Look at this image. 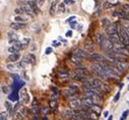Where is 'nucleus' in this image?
I'll use <instances>...</instances> for the list:
<instances>
[{"label": "nucleus", "instance_id": "1", "mask_svg": "<svg viewBox=\"0 0 129 120\" xmlns=\"http://www.w3.org/2000/svg\"><path fill=\"white\" fill-rule=\"evenodd\" d=\"M89 59H91L93 62H95V63H109V59L107 58V56H104L102 54L100 53H97V52H94L92 53L91 55H89Z\"/></svg>", "mask_w": 129, "mask_h": 120}, {"label": "nucleus", "instance_id": "2", "mask_svg": "<svg viewBox=\"0 0 129 120\" xmlns=\"http://www.w3.org/2000/svg\"><path fill=\"white\" fill-rule=\"evenodd\" d=\"M101 49H103L106 53H110V52H113V49H114V44L112 43L108 38L105 39V41L103 42L102 46L100 47Z\"/></svg>", "mask_w": 129, "mask_h": 120}, {"label": "nucleus", "instance_id": "3", "mask_svg": "<svg viewBox=\"0 0 129 120\" xmlns=\"http://www.w3.org/2000/svg\"><path fill=\"white\" fill-rule=\"evenodd\" d=\"M69 107L72 110H80L83 108L82 106V101L80 99H74L69 101Z\"/></svg>", "mask_w": 129, "mask_h": 120}, {"label": "nucleus", "instance_id": "4", "mask_svg": "<svg viewBox=\"0 0 129 120\" xmlns=\"http://www.w3.org/2000/svg\"><path fill=\"white\" fill-rule=\"evenodd\" d=\"M113 64L118 68L119 70H121L123 73H124V71L128 70L129 69V63L126 61H122V62H113Z\"/></svg>", "mask_w": 129, "mask_h": 120}, {"label": "nucleus", "instance_id": "5", "mask_svg": "<svg viewBox=\"0 0 129 120\" xmlns=\"http://www.w3.org/2000/svg\"><path fill=\"white\" fill-rule=\"evenodd\" d=\"M7 37H8V41H9V43L10 44H14L15 42H17V41H19V37H18V35H17V34H16L13 30L12 31H9L8 33H7Z\"/></svg>", "mask_w": 129, "mask_h": 120}, {"label": "nucleus", "instance_id": "6", "mask_svg": "<svg viewBox=\"0 0 129 120\" xmlns=\"http://www.w3.org/2000/svg\"><path fill=\"white\" fill-rule=\"evenodd\" d=\"M19 7L24 10L25 14L30 16V18H34V16L36 15V12L33 10V8L31 6H29V5H21V6H19Z\"/></svg>", "mask_w": 129, "mask_h": 120}, {"label": "nucleus", "instance_id": "7", "mask_svg": "<svg viewBox=\"0 0 129 120\" xmlns=\"http://www.w3.org/2000/svg\"><path fill=\"white\" fill-rule=\"evenodd\" d=\"M20 101L24 103V104H27L30 101V95L27 93L26 88H24L20 91Z\"/></svg>", "mask_w": 129, "mask_h": 120}, {"label": "nucleus", "instance_id": "8", "mask_svg": "<svg viewBox=\"0 0 129 120\" xmlns=\"http://www.w3.org/2000/svg\"><path fill=\"white\" fill-rule=\"evenodd\" d=\"M113 15L118 16V18H121V19H129V15L123 9H116L113 12Z\"/></svg>", "mask_w": 129, "mask_h": 120}, {"label": "nucleus", "instance_id": "9", "mask_svg": "<svg viewBox=\"0 0 129 120\" xmlns=\"http://www.w3.org/2000/svg\"><path fill=\"white\" fill-rule=\"evenodd\" d=\"M74 55L78 56V57H80V58H89V55H88V52L86 50H83V49H76L74 51Z\"/></svg>", "mask_w": 129, "mask_h": 120}, {"label": "nucleus", "instance_id": "10", "mask_svg": "<svg viewBox=\"0 0 129 120\" xmlns=\"http://www.w3.org/2000/svg\"><path fill=\"white\" fill-rule=\"evenodd\" d=\"M9 27L12 28L13 31H16V30H19V28H24L26 27V22H11L9 25Z\"/></svg>", "mask_w": 129, "mask_h": 120}, {"label": "nucleus", "instance_id": "11", "mask_svg": "<svg viewBox=\"0 0 129 120\" xmlns=\"http://www.w3.org/2000/svg\"><path fill=\"white\" fill-rule=\"evenodd\" d=\"M82 106L83 108H86V109H88V108H91L93 105H95L94 101L91 99V98H86V97H85L82 100Z\"/></svg>", "mask_w": 129, "mask_h": 120}, {"label": "nucleus", "instance_id": "12", "mask_svg": "<svg viewBox=\"0 0 129 120\" xmlns=\"http://www.w3.org/2000/svg\"><path fill=\"white\" fill-rule=\"evenodd\" d=\"M50 107L54 111L57 110V97H56V94H53L50 97Z\"/></svg>", "mask_w": 129, "mask_h": 120}, {"label": "nucleus", "instance_id": "13", "mask_svg": "<svg viewBox=\"0 0 129 120\" xmlns=\"http://www.w3.org/2000/svg\"><path fill=\"white\" fill-rule=\"evenodd\" d=\"M108 39H109L113 44L118 43V42H121V36H120L119 33H116V34H113V35H110V36L108 37Z\"/></svg>", "mask_w": 129, "mask_h": 120}, {"label": "nucleus", "instance_id": "14", "mask_svg": "<svg viewBox=\"0 0 129 120\" xmlns=\"http://www.w3.org/2000/svg\"><path fill=\"white\" fill-rule=\"evenodd\" d=\"M57 76L60 78V79H68L70 77V73L67 71V70H63V69H61L58 71L57 73Z\"/></svg>", "mask_w": 129, "mask_h": 120}, {"label": "nucleus", "instance_id": "15", "mask_svg": "<svg viewBox=\"0 0 129 120\" xmlns=\"http://www.w3.org/2000/svg\"><path fill=\"white\" fill-rule=\"evenodd\" d=\"M106 33H107V35L110 36V35H113V34H116L118 33V28H117L116 25L112 24L108 28H106Z\"/></svg>", "mask_w": 129, "mask_h": 120}, {"label": "nucleus", "instance_id": "16", "mask_svg": "<svg viewBox=\"0 0 129 120\" xmlns=\"http://www.w3.org/2000/svg\"><path fill=\"white\" fill-rule=\"evenodd\" d=\"M20 59V53L19 52H17V53H13V54H10L9 56H8V58H7V60H8V62H16V61H18Z\"/></svg>", "mask_w": 129, "mask_h": 120}, {"label": "nucleus", "instance_id": "17", "mask_svg": "<svg viewBox=\"0 0 129 120\" xmlns=\"http://www.w3.org/2000/svg\"><path fill=\"white\" fill-rule=\"evenodd\" d=\"M30 63V61H29V58H27V56L26 55L24 58H22L19 62H18V67H19V69H22V68H26L27 66V64Z\"/></svg>", "mask_w": 129, "mask_h": 120}, {"label": "nucleus", "instance_id": "18", "mask_svg": "<svg viewBox=\"0 0 129 120\" xmlns=\"http://www.w3.org/2000/svg\"><path fill=\"white\" fill-rule=\"evenodd\" d=\"M74 72H75V74H79V75H82V76L88 78L87 77V75H88L87 70L86 69V68H83V67H77L76 69L74 70Z\"/></svg>", "mask_w": 129, "mask_h": 120}, {"label": "nucleus", "instance_id": "19", "mask_svg": "<svg viewBox=\"0 0 129 120\" xmlns=\"http://www.w3.org/2000/svg\"><path fill=\"white\" fill-rule=\"evenodd\" d=\"M99 88L101 89V91H102L104 94H108V93L111 92V88H110V85H109L107 83H103V82H102V83L100 84Z\"/></svg>", "mask_w": 129, "mask_h": 120}, {"label": "nucleus", "instance_id": "20", "mask_svg": "<svg viewBox=\"0 0 129 120\" xmlns=\"http://www.w3.org/2000/svg\"><path fill=\"white\" fill-rule=\"evenodd\" d=\"M85 50L87 51V52H92L94 51V43L91 40H86L85 42Z\"/></svg>", "mask_w": 129, "mask_h": 120}, {"label": "nucleus", "instance_id": "21", "mask_svg": "<svg viewBox=\"0 0 129 120\" xmlns=\"http://www.w3.org/2000/svg\"><path fill=\"white\" fill-rule=\"evenodd\" d=\"M26 5L31 6L35 12H38V3H37L36 0H27V1H26Z\"/></svg>", "mask_w": 129, "mask_h": 120}, {"label": "nucleus", "instance_id": "22", "mask_svg": "<svg viewBox=\"0 0 129 120\" xmlns=\"http://www.w3.org/2000/svg\"><path fill=\"white\" fill-rule=\"evenodd\" d=\"M70 61L75 65H79L81 63V61H82V58H80V57H78V56L73 54V55H71V57H70Z\"/></svg>", "mask_w": 129, "mask_h": 120}, {"label": "nucleus", "instance_id": "23", "mask_svg": "<svg viewBox=\"0 0 129 120\" xmlns=\"http://www.w3.org/2000/svg\"><path fill=\"white\" fill-rule=\"evenodd\" d=\"M6 68L9 71H17L19 70L18 65H16L15 63H12V62H9V63L6 64Z\"/></svg>", "mask_w": 129, "mask_h": 120}, {"label": "nucleus", "instance_id": "24", "mask_svg": "<svg viewBox=\"0 0 129 120\" xmlns=\"http://www.w3.org/2000/svg\"><path fill=\"white\" fill-rule=\"evenodd\" d=\"M74 113H75V112L72 110V109H70V110H65V111L62 113V116H63V118H65V119H71Z\"/></svg>", "mask_w": 129, "mask_h": 120}, {"label": "nucleus", "instance_id": "25", "mask_svg": "<svg viewBox=\"0 0 129 120\" xmlns=\"http://www.w3.org/2000/svg\"><path fill=\"white\" fill-rule=\"evenodd\" d=\"M87 118L91 119V120H98L99 119V114L87 109Z\"/></svg>", "mask_w": 129, "mask_h": 120}, {"label": "nucleus", "instance_id": "26", "mask_svg": "<svg viewBox=\"0 0 129 120\" xmlns=\"http://www.w3.org/2000/svg\"><path fill=\"white\" fill-rule=\"evenodd\" d=\"M101 24H102V27L105 28H108L112 24H111V21H110V19L109 18H103L102 19H101Z\"/></svg>", "mask_w": 129, "mask_h": 120}, {"label": "nucleus", "instance_id": "27", "mask_svg": "<svg viewBox=\"0 0 129 120\" xmlns=\"http://www.w3.org/2000/svg\"><path fill=\"white\" fill-rule=\"evenodd\" d=\"M14 20L16 22H26L27 20V16H25V15H15L14 16Z\"/></svg>", "mask_w": 129, "mask_h": 120}, {"label": "nucleus", "instance_id": "28", "mask_svg": "<svg viewBox=\"0 0 129 120\" xmlns=\"http://www.w3.org/2000/svg\"><path fill=\"white\" fill-rule=\"evenodd\" d=\"M27 58H29V61H30V63L32 65H35L36 64V62H37V58H36V55L35 54H33V53H30V54H27Z\"/></svg>", "mask_w": 129, "mask_h": 120}, {"label": "nucleus", "instance_id": "29", "mask_svg": "<svg viewBox=\"0 0 129 120\" xmlns=\"http://www.w3.org/2000/svg\"><path fill=\"white\" fill-rule=\"evenodd\" d=\"M97 43H98V45H99V46L101 47V46H102V44H103V42L105 41V36L103 35V34H98V35H97Z\"/></svg>", "mask_w": 129, "mask_h": 120}, {"label": "nucleus", "instance_id": "30", "mask_svg": "<svg viewBox=\"0 0 129 120\" xmlns=\"http://www.w3.org/2000/svg\"><path fill=\"white\" fill-rule=\"evenodd\" d=\"M31 112L34 114V115H38L39 114V107H38V105L36 104V102H34L33 103V105H32V108H31Z\"/></svg>", "mask_w": 129, "mask_h": 120}, {"label": "nucleus", "instance_id": "31", "mask_svg": "<svg viewBox=\"0 0 129 120\" xmlns=\"http://www.w3.org/2000/svg\"><path fill=\"white\" fill-rule=\"evenodd\" d=\"M113 6H114L113 3H111L109 1H105L103 3V5H102V10H108V9H110L111 7H113Z\"/></svg>", "mask_w": 129, "mask_h": 120}, {"label": "nucleus", "instance_id": "32", "mask_svg": "<svg viewBox=\"0 0 129 120\" xmlns=\"http://www.w3.org/2000/svg\"><path fill=\"white\" fill-rule=\"evenodd\" d=\"M88 110H91V111H93L95 113L100 114L101 113V107H100V105H93L91 108H88Z\"/></svg>", "mask_w": 129, "mask_h": 120}, {"label": "nucleus", "instance_id": "33", "mask_svg": "<svg viewBox=\"0 0 129 120\" xmlns=\"http://www.w3.org/2000/svg\"><path fill=\"white\" fill-rule=\"evenodd\" d=\"M56 5H57V2H56L55 0H54V1H53V2L51 3V7H50V14H51V15L55 14L56 7H57V6H56Z\"/></svg>", "mask_w": 129, "mask_h": 120}, {"label": "nucleus", "instance_id": "34", "mask_svg": "<svg viewBox=\"0 0 129 120\" xmlns=\"http://www.w3.org/2000/svg\"><path fill=\"white\" fill-rule=\"evenodd\" d=\"M13 46H15L16 48H17L18 50H24L25 48H26L24 44H22V42H20V41H17V42H15L14 44H13Z\"/></svg>", "mask_w": 129, "mask_h": 120}, {"label": "nucleus", "instance_id": "35", "mask_svg": "<svg viewBox=\"0 0 129 120\" xmlns=\"http://www.w3.org/2000/svg\"><path fill=\"white\" fill-rule=\"evenodd\" d=\"M57 8H58V11H59V12H65V10H66L65 3H64V2L59 3V4H58V6H57Z\"/></svg>", "mask_w": 129, "mask_h": 120}, {"label": "nucleus", "instance_id": "36", "mask_svg": "<svg viewBox=\"0 0 129 120\" xmlns=\"http://www.w3.org/2000/svg\"><path fill=\"white\" fill-rule=\"evenodd\" d=\"M8 52L10 53V54H13V53H17V52H19V50L16 48L15 46H13V45H11L10 47H8Z\"/></svg>", "mask_w": 129, "mask_h": 120}, {"label": "nucleus", "instance_id": "37", "mask_svg": "<svg viewBox=\"0 0 129 120\" xmlns=\"http://www.w3.org/2000/svg\"><path fill=\"white\" fill-rule=\"evenodd\" d=\"M5 107H6L7 111H9V113L11 114V115H12V113H13V112H12V105H11L8 101L5 102Z\"/></svg>", "mask_w": 129, "mask_h": 120}, {"label": "nucleus", "instance_id": "38", "mask_svg": "<svg viewBox=\"0 0 129 120\" xmlns=\"http://www.w3.org/2000/svg\"><path fill=\"white\" fill-rule=\"evenodd\" d=\"M69 25H70V27L72 28H81L82 27L79 25V26H78V24H77V22L75 21V20H73V21H71V22H69Z\"/></svg>", "mask_w": 129, "mask_h": 120}, {"label": "nucleus", "instance_id": "39", "mask_svg": "<svg viewBox=\"0 0 129 120\" xmlns=\"http://www.w3.org/2000/svg\"><path fill=\"white\" fill-rule=\"evenodd\" d=\"M129 115V110H125L124 112L122 113V116L120 117V120H126V118Z\"/></svg>", "mask_w": 129, "mask_h": 120}, {"label": "nucleus", "instance_id": "40", "mask_svg": "<svg viewBox=\"0 0 129 120\" xmlns=\"http://www.w3.org/2000/svg\"><path fill=\"white\" fill-rule=\"evenodd\" d=\"M21 42L26 47H27V46H29V44H30V42H31V39L30 38H24L21 40Z\"/></svg>", "mask_w": 129, "mask_h": 120}, {"label": "nucleus", "instance_id": "41", "mask_svg": "<svg viewBox=\"0 0 129 120\" xmlns=\"http://www.w3.org/2000/svg\"><path fill=\"white\" fill-rule=\"evenodd\" d=\"M24 118H25V116L22 115V114H20L19 112L16 113L14 116V120H24Z\"/></svg>", "mask_w": 129, "mask_h": 120}, {"label": "nucleus", "instance_id": "42", "mask_svg": "<svg viewBox=\"0 0 129 120\" xmlns=\"http://www.w3.org/2000/svg\"><path fill=\"white\" fill-rule=\"evenodd\" d=\"M122 9L129 15V4H123L122 5Z\"/></svg>", "mask_w": 129, "mask_h": 120}, {"label": "nucleus", "instance_id": "43", "mask_svg": "<svg viewBox=\"0 0 129 120\" xmlns=\"http://www.w3.org/2000/svg\"><path fill=\"white\" fill-rule=\"evenodd\" d=\"M41 112H42V114L45 116V115H47V114L49 113V108L48 107H43L42 109H41Z\"/></svg>", "mask_w": 129, "mask_h": 120}, {"label": "nucleus", "instance_id": "44", "mask_svg": "<svg viewBox=\"0 0 129 120\" xmlns=\"http://www.w3.org/2000/svg\"><path fill=\"white\" fill-rule=\"evenodd\" d=\"M53 52V48L52 47H48L47 49H46V51H45V54L46 55H49L50 53H52Z\"/></svg>", "mask_w": 129, "mask_h": 120}, {"label": "nucleus", "instance_id": "45", "mask_svg": "<svg viewBox=\"0 0 129 120\" xmlns=\"http://www.w3.org/2000/svg\"><path fill=\"white\" fill-rule=\"evenodd\" d=\"M18 112H19L20 114H22L24 116H26V108H20Z\"/></svg>", "mask_w": 129, "mask_h": 120}, {"label": "nucleus", "instance_id": "46", "mask_svg": "<svg viewBox=\"0 0 129 120\" xmlns=\"http://www.w3.org/2000/svg\"><path fill=\"white\" fill-rule=\"evenodd\" d=\"M119 99H120V92H118V93L115 95V97H114V102H117Z\"/></svg>", "mask_w": 129, "mask_h": 120}, {"label": "nucleus", "instance_id": "47", "mask_svg": "<svg viewBox=\"0 0 129 120\" xmlns=\"http://www.w3.org/2000/svg\"><path fill=\"white\" fill-rule=\"evenodd\" d=\"M0 120H7V118H6V115L2 112L1 113V115H0Z\"/></svg>", "mask_w": 129, "mask_h": 120}, {"label": "nucleus", "instance_id": "48", "mask_svg": "<svg viewBox=\"0 0 129 120\" xmlns=\"http://www.w3.org/2000/svg\"><path fill=\"white\" fill-rule=\"evenodd\" d=\"M2 92H3V93H7V92H8L6 85H2Z\"/></svg>", "mask_w": 129, "mask_h": 120}, {"label": "nucleus", "instance_id": "49", "mask_svg": "<svg viewBox=\"0 0 129 120\" xmlns=\"http://www.w3.org/2000/svg\"><path fill=\"white\" fill-rule=\"evenodd\" d=\"M73 19H75V16H71V18H69L68 19H67V22H71Z\"/></svg>", "mask_w": 129, "mask_h": 120}, {"label": "nucleus", "instance_id": "50", "mask_svg": "<svg viewBox=\"0 0 129 120\" xmlns=\"http://www.w3.org/2000/svg\"><path fill=\"white\" fill-rule=\"evenodd\" d=\"M72 36V31H68L66 33V37H71Z\"/></svg>", "mask_w": 129, "mask_h": 120}, {"label": "nucleus", "instance_id": "51", "mask_svg": "<svg viewBox=\"0 0 129 120\" xmlns=\"http://www.w3.org/2000/svg\"><path fill=\"white\" fill-rule=\"evenodd\" d=\"M51 88H52V91L54 92V94L57 95V90H56V87H51Z\"/></svg>", "mask_w": 129, "mask_h": 120}, {"label": "nucleus", "instance_id": "52", "mask_svg": "<svg viewBox=\"0 0 129 120\" xmlns=\"http://www.w3.org/2000/svg\"><path fill=\"white\" fill-rule=\"evenodd\" d=\"M33 119H34V120H40V118H39V116H38V115H34Z\"/></svg>", "mask_w": 129, "mask_h": 120}, {"label": "nucleus", "instance_id": "53", "mask_svg": "<svg viewBox=\"0 0 129 120\" xmlns=\"http://www.w3.org/2000/svg\"><path fill=\"white\" fill-rule=\"evenodd\" d=\"M108 115H109V112H108V111H105V112H104V116H105V117H107Z\"/></svg>", "mask_w": 129, "mask_h": 120}, {"label": "nucleus", "instance_id": "54", "mask_svg": "<svg viewBox=\"0 0 129 120\" xmlns=\"http://www.w3.org/2000/svg\"><path fill=\"white\" fill-rule=\"evenodd\" d=\"M70 1H71V0H64V3H65V4H68Z\"/></svg>", "mask_w": 129, "mask_h": 120}, {"label": "nucleus", "instance_id": "55", "mask_svg": "<svg viewBox=\"0 0 129 120\" xmlns=\"http://www.w3.org/2000/svg\"><path fill=\"white\" fill-rule=\"evenodd\" d=\"M108 120H113V116H112V115H110V116L108 117Z\"/></svg>", "mask_w": 129, "mask_h": 120}, {"label": "nucleus", "instance_id": "56", "mask_svg": "<svg viewBox=\"0 0 129 120\" xmlns=\"http://www.w3.org/2000/svg\"><path fill=\"white\" fill-rule=\"evenodd\" d=\"M42 120H48V118H47V117H46V116H44V117H43V119H42Z\"/></svg>", "mask_w": 129, "mask_h": 120}, {"label": "nucleus", "instance_id": "57", "mask_svg": "<svg viewBox=\"0 0 129 120\" xmlns=\"http://www.w3.org/2000/svg\"><path fill=\"white\" fill-rule=\"evenodd\" d=\"M119 87H120L119 89H122V87H123V83H120V84H119Z\"/></svg>", "mask_w": 129, "mask_h": 120}, {"label": "nucleus", "instance_id": "58", "mask_svg": "<svg viewBox=\"0 0 129 120\" xmlns=\"http://www.w3.org/2000/svg\"><path fill=\"white\" fill-rule=\"evenodd\" d=\"M39 1H40L41 3H43V2H45V0H39Z\"/></svg>", "mask_w": 129, "mask_h": 120}, {"label": "nucleus", "instance_id": "59", "mask_svg": "<svg viewBox=\"0 0 129 120\" xmlns=\"http://www.w3.org/2000/svg\"><path fill=\"white\" fill-rule=\"evenodd\" d=\"M127 33H128V36H129V30H127Z\"/></svg>", "mask_w": 129, "mask_h": 120}, {"label": "nucleus", "instance_id": "60", "mask_svg": "<svg viewBox=\"0 0 129 120\" xmlns=\"http://www.w3.org/2000/svg\"><path fill=\"white\" fill-rule=\"evenodd\" d=\"M55 1H56V2H59V0H55Z\"/></svg>", "mask_w": 129, "mask_h": 120}, {"label": "nucleus", "instance_id": "61", "mask_svg": "<svg viewBox=\"0 0 129 120\" xmlns=\"http://www.w3.org/2000/svg\"><path fill=\"white\" fill-rule=\"evenodd\" d=\"M128 91H129V85H128Z\"/></svg>", "mask_w": 129, "mask_h": 120}]
</instances>
